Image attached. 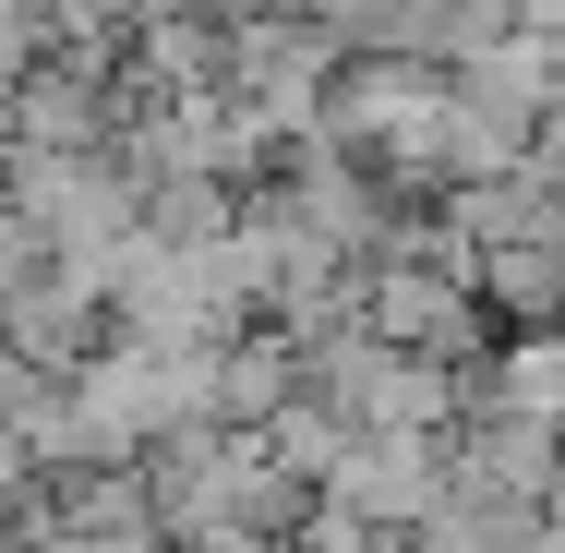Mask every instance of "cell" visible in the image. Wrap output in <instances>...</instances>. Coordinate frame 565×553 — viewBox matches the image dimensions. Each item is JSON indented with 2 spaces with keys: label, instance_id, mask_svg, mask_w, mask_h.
Masks as SVG:
<instances>
[{
  "label": "cell",
  "instance_id": "5b68a950",
  "mask_svg": "<svg viewBox=\"0 0 565 553\" xmlns=\"http://www.w3.org/2000/svg\"><path fill=\"white\" fill-rule=\"evenodd\" d=\"M265 445H277V457H289L301 481H338V469H349V445H361V422H349L326 385H301V397H289L277 422H265Z\"/></svg>",
  "mask_w": 565,
  "mask_h": 553
},
{
  "label": "cell",
  "instance_id": "8992f818",
  "mask_svg": "<svg viewBox=\"0 0 565 553\" xmlns=\"http://www.w3.org/2000/svg\"><path fill=\"white\" fill-rule=\"evenodd\" d=\"M289 553H385V518H361L349 493H313L301 530H289Z\"/></svg>",
  "mask_w": 565,
  "mask_h": 553
},
{
  "label": "cell",
  "instance_id": "6da1fadb",
  "mask_svg": "<svg viewBox=\"0 0 565 553\" xmlns=\"http://www.w3.org/2000/svg\"><path fill=\"white\" fill-rule=\"evenodd\" d=\"M361 326L385 337V349H422V361H493V337H505V313L481 301V277H457V265H434V253H385L373 277H361Z\"/></svg>",
  "mask_w": 565,
  "mask_h": 553
},
{
  "label": "cell",
  "instance_id": "3957f363",
  "mask_svg": "<svg viewBox=\"0 0 565 553\" xmlns=\"http://www.w3.org/2000/svg\"><path fill=\"white\" fill-rule=\"evenodd\" d=\"M469 410H518L565 434V326H505L493 361H469Z\"/></svg>",
  "mask_w": 565,
  "mask_h": 553
},
{
  "label": "cell",
  "instance_id": "30bf717a",
  "mask_svg": "<svg viewBox=\"0 0 565 553\" xmlns=\"http://www.w3.org/2000/svg\"><path fill=\"white\" fill-rule=\"evenodd\" d=\"M542 157H554V169H565V97H554V109H542Z\"/></svg>",
  "mask_w": 565,
  "mask_h": 553
},
{
  "label": "cell",
  "instance_id": "7a4b0ae2",
  "mask_svg": "<svg viewBox=\"0 0 565 553\" xmlns=\"http://www.w3.org/2000/svg\"><path fill=\"white\" fill-rule=\"evenodd\" d=\"M326 493H349V506L385 518V530H422V518L457 493V434H361Z\"/></svg>",
  "mask_w": 565,
  "mask_h": 553
},
{
  "label": "cell",
  "instance_id": "52a82bcc",
  "mask_svg": "<svg viewBox=\"0 0 565 553\" xmlns=\"http://www.w3.org/2000/svg\"><path fill=\"white\" fill-rule=\"evenodd\" d=\"M181 553H289L277 530H253V518H217V530H193Z\"/></svg>",
  "mask_w": 565,
  "mask_h": 553
},
{
  "label": "cell",
  "instance_id": "277c9868",
  "mask_svg": "<svg viewBox=\"0 0 565 553\" xmlns=\"http://www.w3.org/2000/svg\"><path fill=\"white\" fill-rule=\"evenodd\" d=\"M481 301L505 326H565V241H505L481 253Z\"/></svg>",
  "mask_w": 565,
  "mask_h": 553
},
{
  "label": "cell",
  "instance_id": "9c48e42d",
  "mask_svg": "<svg viewBox=\"0 0 565 553\" xmlns=\"http://www.w3.org/2000/svg\"><path fill=\"white\" fill-rule=\"evenodd\" d=\"M518 24H542V36H565V0H518Z\"/></svg>",
  "mask_w": 565,
  "mask_h": 553
},
{
  "label": "cell",
  "instance_id": "8fae6325",
  "mask_svg": "<svg viewBox=\"0 0 565 553\" xmlns=\"http://www.w3.org/2000/svg\"><path fill=\"white\" fill-rule=\"evenodd\" d=\"M157 12H193V0H157Z\"/></svg>",
  "mask_w": 565,
  "mask_h": 553
},
{
  "label": "cell",
  "instance_id": "ba28073f",
  "mask_svg": "<svg viewBox=\"0 0 565 553\" xmlns=\"http://www.w3.org/2000/svg\"><path fill=\"white\" fill-rule=\"evenodd\" d=\"M49 553H169V530H61Z\"/></svg>",
  "mask_w": 565,
  "mask_h": 553
}]
</instances>
